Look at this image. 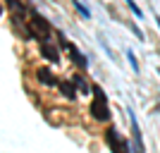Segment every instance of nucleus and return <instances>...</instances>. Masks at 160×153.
I'll return each instance as SVG.
<instances>
[{"instance_id": "f257e3e1", "label": "nucleus", "mask_w": 160, "mask_h": 153, "mask_svg": "<svg viewBox=\"0 0 160 153\" xmlns=\"http://www.w3.org/2000/svg\"><path fill=\"white\" fill-rule=\"evenodd\" d=\"M29 31H31V38H38L41 43H50V24H48L41 14H31V19H29Z\"/></svg>"}, {"instance_id": "f03ea898", "label": "nucleus", "mask_w": 160, "mask_h": 153, "mask_svg": "<svg viewBox=\"0 0 160 153\" xmlns=\"http://www.w3.org/2000/svg\"><path fill=\"white\" fill-rule=\"evenodd\" d=\"M93 103H91V115H93L98 122H105L110 117V110H108V96L103 93V89L98 84H93Z\"/></svg>"}, {"instance_id": "7ed1b4c3", "label": "nucleus", "mask_w": 160, "mask_h": 153, "mask_svg": "<svg viewBox=\"0 0 160 153\" xmlns=\"http://www.w3.org/2000/svg\"><path fill=\"white\" fill-rule=\"evenodd\" d=\"M105 141H108V146H110L112 153H129V144L122 139V134L117 132V129H108L105 132Z\"/></svg>"}, {"instance_id": "20e7f679", "label": "nucleus", "mask_w": 160, "mask_h": 153, "mask_svg": "<svg viewBox=\"0 0 160 153\" xmlns=\"http://www.w3.org/2000/svg\"><path fill=\"white\" fill-rule=\"evenodd\" d=\"M129 125H132V139H134V153H146V146H143V139H141V129L139 122H136V115L129 108Z\"/></svg>"}, {"instance_id": "39448f33", "label": "nucleus", "mask_w": 160, "mask_h": 153, "mask_svg": "<svg viewBox=\"0 0 160 153\" xmlns=\"http://www.w3.org/2000/svg\"><path fill=\"white\" fill-rule=\"evenodd\" d=\"M60 43L67 48V50H69V53H72V60L77 62V65H79L81 69H86V67H88V60H86V58H84V55L79 53V48H77V46H72V43H69V41H67L65 36H60Z\"/></svg>"}, {"instance_id": "423d86ee", "label": "nucleus", "mask_w": 160, "mask_h": 153, "mask_svg": "<svg viewBox=\"0 0 160 153\" xmlns=\"http://www.w3.org/2000/svg\"><path fill=\"white\" fill-rule=\"evenodd\" d=\"M41 55H43L48 62H58L60 60V50H58L55 46H50V43H41Z\"/></svg>"}, {"instance_id": "0eeeda50", "label": "nucleus", "mask_w": 160, "mask_h": 153, "mask_svg": "<svg viewBox=\"0 0 160 153\" xmlns=\"http://www.w3.org/2000/svg\"><path fill=\"white\" fill-rule=\"evenodd\" d=\"M58 89H60V93L65 96L67 100H74V98H77V86H74V81H60Z\"/></svg>"}, {"instance_id": "6e6552de", "label": "nucleus", "mask_w": 160, "mask_h": 153, "mask_svg": "<svg viewBox=\"0 0 160 153\" xmlns=\"http://www.w3.org/2000/svg\"><path fill=\"white\" fill-rule=\"evenodd\" d=\"M38 81H41V84H46V86H55V84H60V81L53 77V72L46 69V67H41V69H38Z\"/></svg>"}, {"instance_id": "1a4fd4ad", "label": "nucleus", "mask_w": 160, "mask_h": 153, "mask_svg": "<svg viewBox=\"0 0 160 153\" xmlns=\"http://www.w3.org/2000/svg\"><path fill=\"white\" fill-rule=\"evenodd\" d=\"M72 81H74V86H77V91H81V93H88V86H86V81L81 79L79 74H74V77H72Z\"/></svg>"}, {"instance_id": "9d476101", "label": "nucleus", "mask_w": 160, "mask_h": 153, "mask_svg": "<svg viewBox=\"0 0 160 153\" xmlns=\"http://www.w3.org/2000/svg\"><path fill=\"white\" fill-rule=\"evenodd\" d=\"M72 3H74V7H77V10L81 12V17H84V19H88V17H91V12H88V7L84 5L81 0H72Z\"/></svg>"}, {"instance_id": "9b49d317", "label": "nucleus", "mask_w": 160, "mask_h": 153, "mask_svg": "<svg viewBox=\"0 0 160 153\" xmlns=\"http://www.w3.org/2000/svg\"><path fill=\"white\" fill-rule=\"evenodd\" d=\"M127 5H129V7H132V12H134V14H136V17H139V19H141V17H143V12H141V7H139V5H136V3H134V0H127Z\"/></svg>"}, {"instance_id": "f8f14e48", "label": "nucleus", "mask_w": 160, "mask_h": 153, "mask_svg": "<svg viewBox=\"0 0 160 153\" xmlns=\"http://www.w3.org/2000/svg\"><path fill=\"white\" fill-rule=\"evenodd\" d=\"M127 58H129V65H132V69H134V72H139V62H136V55H134L132 50H129V53H127Z\"/></svg>"}, {"instance_id": "ddd939ff", "label": "nucleus", "mask_w": 160, "mask_h": 153, "mask_svg": "<svg viewBox=\"0 0 160 153\" xmlns=\"http://www.w3.org/2000/svg\"><path fill=\"white\" fill-rule=\"evenodd\" d=\"M158 27H160V17H158Z\"/></svg>"}]
</instances>
